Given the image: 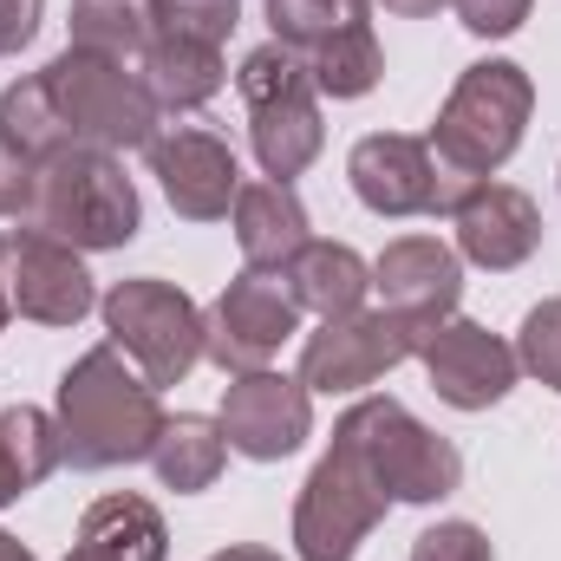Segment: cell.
<instances>
[{
    "label": "cell",
    "instance_id": "1",
    "mask_svg": "<svg viewBox=\"0 0 561 561\" xmlns=\"http://www.w3.org/2000/svg\"><path fill=\"white\" fill-rule=\"evenodd\" d=\"M53 419H59V444L72 470H125V463H150L157 437H163V405L157 386L105 340L92 353H79L59 373L53 392Z\"/></svg>",
    "mask_w": 561,
    "mask_h": 561
},
{
    "label": "cell",
    "instance_id": "2",
    "mask_svg": "<svg viewBox=\"0 0 561 561\" xmlns=\"http://www.w3.org/2000/svg\"><path fill=\"white\" fill-rule=\"evenodd\" d=\"M20 222L66 242V249H79V255H99V249L138 242L144 203H138V183L125 176V163L112 150L66 144L59 157L33 163V203H26Z\"/></svg>",
    "mask_w": 561,
    "mask_h": 561
},
{
    "label": "cell",
    "instance_id": "3",
    "mask_svg": "<svg viewBox=\"0 0 561 561\" xmlns=\"http://www.w3.org/2000/svg\"><path fill=\"white\" fill-rule=\"evenodd\" d=\"M529 112H536V79L516 59H477L450 85V99H444V112H437V125H431L424 144H431L444 176L483 183V176H496L523 150Z\"/></svg>",
    "mask_w": 561,
    "mask_h": 561
},
{
    "label": "cell",
    "instance_id": "4",
    "mask_svg": "<svg viewBox=\"0 0 561 561\" xmlns=\"http://www.w3.org/2000/svg\"><path fill=\"white\" fill-rule=\"evenodd\" d=\"M236 92L249 105V144H255V163L262 176L275 183H294L320 144H327V125H320V92H313V72L294 46H255L236 72Z\"/></svg>",
    "mask_w": 561,
    "mask_h": 561
},
{
    "label": "cell",
    "instance_id": "5",
    "mask_svg": "<svg viewBox=\"0 0 561 561\" xmlns=\"http://www.w3.org/2000/svg\"><path fill=\"white\" fill-rule=\"evenodd\" d=\"M46 92L66 118L72 144H92V150H150L157 144V99L125 59H105V53H85V46H66L59 59H46Z\"/></svg>",
    "mask_w": 561,
    "mask_h": 561
},
{
    "label": "cell",
    "instance_id": "6",
    "mask_svg": "<svg viewBox=\"0 0 561 561\" xmlns=\"http://www.w3.org/2000/svg\"><path fill=\"white\" fill-rule=\"evenodd\" d=\"M99 313H105L112 346L138 366L157 392L163 386H183L203 366V307L176 280H163V275L112 280L99 294Z\"/></svg>",
    "mask_w": 561,
    "mask_h": 561
},
{
    "label": "cell",
    "instance_id": "7",
    "mask_svg": "<svg viewBox=\"0 0 561 561\" xmlns=\"http://www.w3.org/2000/svg\"><path fill=\"white\" fill-rule=\"evenodd\" d=\"M333 431L366 457V470L379 477V490H386L392 503H419L424 510V503L457 496V483H463L457 444L437 437L424 419H412L399 399H359Z\"/></svg>",
    "mask_w": 561,
    "mask_h": 561
},
{
    "label": "cell",
    "instance_id": "8",
    "mask_svg": "<svg viewBox=\"0 0 561 561\" xmlns=\"http://www.w3.org/2000/svg\"><path fill=\"white\" fill-rule=\"evenodd\" d=\"M392 496L379 490V477L366 470V457L333 431L327 457L307 470L300 503H294V556L300 561H353L359 542L386 523Z\"/></svg>",
    "mask_w": 561,
    "mask_h": 561
},
{
    "label": "cell",
    "instance_id": "9",
    "mask_svg": "<svg viewBox=\"0 0 561 561\" xmlns=\"http://www.w3.org/2000/svg\"><path fill=\"white\" fill-rule=\"evenodd\" d=\"M424 327L405 313H386V307H359V313H340V320H320L300 346V386L307 392H366L373 379H386L392 366L419 359Z\"/></svg>",
    "mask_w": 561,
    "mask_h": 561
},
{
    "label": "cell",
    "instance_id": "10",
    "mask_svg": "<svg viewBox=\"0 0 561 561\" xmlns=\"http://www.w3.org/2000/svg\"><path fill=\"white\" fill-rule=\"evenodd\" d=\"M294 333H300V300L287 294V280L242 268L203 313V359H216L229 379L262 373Z\"/></svg>",
    "mask_w": 561,
    "mask_h": 561
},
{
    "label": "cell",
    "instance_id": "11",
    "mask_svg": "<svg viewBox=\"0 0 561 561\" xmlns=\"http://www.w3.org/2000/svg\"><path fill=\"white\" fill-rule=\"evenodd\" d=\"M0 294L33 327H79L99 307V287L85 275V255L39 236V229H0Z\"/></svg>",
    "mask_w": 561,
    "mask_h": 561
},
{
    "label": "cell",
    "instance_id": "12",
    "mask_svg": "<svg viewBox=\"0 0 561 561\" xmlns=\"http://www.w3.org/2000/svg\"><path fill=\"white\" fill-rule=\"evenodd\" d=\"M346 176H353V196L373 216H392V222H405V216H450L457 196L470 190V183H457V176L437 170L431 144L405 138V131L359 138L353 157H346Z\"/></svg>",
    "mask_w": 561,
    "mask_h": 561
},
{
    "label": "cell",
    "instance_id": "13",
    "mask_svg": "<svg viewBox=\"0 0 561 561\" xmlns=\"http://www.w3.org/2000/svg\"><path fill=\"white\" fill-rule=\"evenodd\" d=\"M419 359H424V373H431V392H437L450 412H490V405H503V399L516 392V379H523L516 346L496 340V333L477 327V320H457V313L437 320V327H424Z\"/></svg>",
    "mask_w": 561,
    "mask_h": 561
},
{
    "label": "cell",
    "instance_id": "14",
    "mask_svg": "<svg viewBox=\"0 0 561 561\" xmlns=\"http://www.w3.org/2000/svg\"><path fill=\"white\" fill-rule=\"evenodd\" d=\"M222 437L249 463H280L313 437V392L287 373H236L222 386Z\"/></svg>",
    "mask_w": 561,
    "mask_h": 561
},
{
    "label": "cell",
    "instance_id": "15",
    "mask_svg": "<svg viewBox=\"0 0 561 561\" xmlns=\"http://www.w3.org/2000/svg\"><path fill=\"white\" fill-rule=\"evenodd\" d=\"M144 157H150V176L163 183V196H170V209H176L183 222H222V216L236 209V196H242V163H236V150L216 138V131H203V125H170V131H157V144H150Z\"/></svg>",
    "mask_w": 561,
    "mask_h": 561
},
{
    "label": "cell",
    "instance_id": "16",
    "mask_svg": "<svg viewBox=\"0 0 561 561\" xmlns=\"http://www.w3.org/2000/svg\"><path fill=\"white\" fill-rule=\"evenodd\" d=\"M450 229H457V255L477 262V268H490V275H510V268H523L542 249V209H536V196L516 190V183H496V176H483V183H470L457 196Z\"/></svg>",
    "mask_w": 561,
    "mask_h": 561
},
{
    "label": "cell",
    "instance_id": "17",
    "mask_svg": "<svg viewBox=\"0 0 561 561\" xmlns=\"http://www.w3.org/2000/svg\"><path fill=\"white\" fill-rule=\"evenodd\" d=\"M373 287H379L386 313H405L419 327H437L463 300V255L450 242H437V236H399L373 262Z\"/></svg>",
    "mask_w": 561,
    "mask_h": 561
},
{
    "label": "cell",
    "instance_id": "18",
    "mask_svg": "<svg viewBox=\"0 0 561 561\" xmlns=\"http://www.w3.org/2000/svg\"><path fill=\"white\" fill-rule=\"evenodd\" d=\"M236 249H242V262L249 268H262V275H280L313 236H307V209H300V196H294V183H242V196H236Z\"/></svg>",
    "mask_w": 561,
    "mask_h": 561
},
{
    "label": "cell",
    "instance_id": "19",
    "mask_svg": "<svg viewBox=\"0 0 561 561\" xmlns=\"http://www.w3.org/2000/svg\"><path fill=\"white\" fill-rule=\"evenodd\" d=\"M287 294L300 300V313H320V320H340V313H359L366 294H373V262L346 242H307L287 268Z\"/></svg>",
    "mask_w": 561,
    "mask_h": 561
},
{
    "label": "cell",
    "instance_id": "20",
    "mask_svg": "<svg viewBox=\"0 0 561 561\" xmlns=\"http://www.w3.org/2000/svg\"><path fill=\"white\" fill-rule=\"evenodd\" d=\"M79 549L99 561H170V523L150 496H99L79 516Z\"/></svg>",
    "mask_w": 561,
    "mask_h": 561
},
{
    "label": "cell",
    "instance_id": "21",
    "mask_svg": "<svg viewBox=\"0 0 561 561\" xmlns=\"http://www.w3.org/2000/svg\"><path fill=\"white\" fill-rule=\"evenodd\" d=\"M138 79L150 85L157 112H196L222 92L229 66H222V46H196V39H150V53L138 59Z\"/></svg>",
    "mask_w": 561,
    "mask_h": 561
},
{
    "label": "cell",
    "instance_id": "22",
    "mask_svg": "<svg viewBox=\"0 0 561 561\" xmlns=\"http://www.w3.org/2000/svg\"><path fill=\"white\" fill-rule=\"evenodd\" d=\"M222 463H229L222 419H203V412H176V419H163V437H157V450H150V470H157L163 490L196 496V490H209V483L222 477Z\"/></svg>",
    "mask_w": 561,
    "mask_h": 561
},
{
    "label": "cell",
    "instance_id": "23",
    "mask_svg": "<svg viewBox=\"0 0 561 561\" xmlns=\"http://www.w3.org/2000/svg\"><path fill=\"white\" fill-rule=\"evenodd\" d=\"M157 39L150 0H72V46L105 53V59H144Z\"/></svg>",
    "mask_w": 561,
    "mask_h": 561
},
{
    "label": "cell",
    "instance_id": "24",
    "mask_svg": "<svg viewBox=\"0 0 561 561\" xmlns=\"http://www.w3.org/2000/svg\"><path fill=\"white\" fill-rule=\"evenodd\" d=\"M0 138L13 144L26 163H46V157H59L72 144V131H66V118H59V105H53V92H46L39 72L13 79L0 92Z\"/></svg>",
    "mask_w": 561,
    "mask_h": 561
},
{
    "label": "cell",
    "instance_id": "25",
    "mask_svg": "<svg viewBox=\"0 0 561 561\" xmlns=\"http://www.w3.org/2000/svg\"><path fill=\"white\" fill-rule=\"evenodd\" d=\"M268 26H275L280 46L313 59V53H327L333 39H346L373 20H366V0H268Z\"/></svg>",
    "mask_w": 561,
    "mask_h": 561
},
{
    "label": "cell",
    "instance_id": "26",
    "mask_svg": "<svg viewBox=\"0 0 561 561\" xmlns=\"http://www.w3.org/2000/svg\"><path fill=\"white\" fill-rule=\"evenodd\" d=\"M307 72H313V92L320 99H366L379 85V72H386V53H379L373 26H359V33L333 39L327 53H313Z\"/></svg>",
    "mask_w": 561,
    "mask_h": 561
},
{
    "label": "cell",
    "instance_id": "27",
    "mask_svg": "<svg viewBox=\"0 0 561 561\" xmlns=\"http://www.w3.org/2000/svg\"><path fill=\"white\" fill-rule=\"evenodd\" d=\"M150 20L163 39H196V46H222L242 26V0H150Z\"/></svg>",
    "mask_w": 561,
    "mask_h": 561
},
{
    "label": "cell",
    "instance_id": "28",
    "mask_svg": "<svg viewBox=\"0 0 561 561\" xmlns=\"http://www.w3.org/2000/svg\"><path fill=\"white\" fill-rule=\"evenodd\" d=\"M516 359L529 379H542L549 392H561V294H549L542 307H529L523 333H516Z\"/></svg>",
    "mask_w": 561,
    "mask_h": 561
},
{
    "label": "cell",
    "instance_id": "29",
    "mask_svg": "<svg viewBox=\"0 0 561 561\" xmlns=\"http://www.w3.org/2000/svg\"><path fill=\"white\" fill-rule=\"evenodd\" d=\"M412 561H496L490 549V536L477 529V523H437V529H424L419 542H412Z\"/></svg>",
    "mask_w": 561,
    "mask_h": 561
},
{
    "label": "cell",
    "instance_id": "30",
    "mask_svg": "<svg viewBox=\"0 0 561 561\" xmlns=\"http://www.w3.org/2000/svg\"><path fill=\"white\" fill-rule=\"evenodd\" d=\"M450 7H457V20H463L477 39H510V33L529 20L536 0H450Z\"/></svg>",
    "mask_w": 561,
    "mask_h": 561
},
{
    "label": "cell",
    "instance_id": "31",
    "mask_svg": "<svg viewBox=\"0 0 561 561\" xmlns=\"http://www.w3.org/2000/svg\"><path fill=\"white\" fill-rule=\"evenodd\" d=\"M26 203H33V163L13 150V144L0 138V216H26Z\"/></svg>",
    "mask_w": 561,
    "mask_h": 561
},
{
    "label": "cell",
    "instance_id": "32",
    "mask_svg": "<svg viewBox=\"0 0 561 561\" xmlns=\"http://www.w3.org/2000/svg\"><path fill=\"white\" fill-rule=\"evenodd\" d=\"M39 20H46V0H0V59L26 53L33 33H39Z\"/></svg>",
    "mask_w": 561,
    "mask_h": 561
},
{
    "label": "cell",
    "instance_id": "33",
    "mask_svg": "<svg viewBox=\"0 0 561 561\" xmlns=\"http://www.w3.org/2000/svg\"><path fill=\"white\" fill-rule=\"evenodd\" d=\"M20 496H26V483H20V463H13L7 431H0V510H7V503H20Z\"/></svg>",
    "mask_w": 561,
    "mask_h": 561
},
{
    "label": "cell",
    "instance_id": "34",
    "mask_svg": "<svg viewBox=\"0 0 561 561\" xmlns=\"http://www.w3.org/2000/svg\"><path fill=\"white\" fill-rule=\"evenodd\" d=\"M386 13H399V20H431L437 7H450V0H379Z\"/></svg>",
    "mask_w": 561,
    "mask_h": 561
},
{
    "label": "cell",
    "instance_id": "35",
    "mask_svg": "<svg viewBox=\"0 0 561 561\" xmlns=\"http://www.w3.org/2000/svg\"><path fill=\"white\" fill-rule=\"evenodd\" d=\"M203 561H280V556L262 549V542H236V549H216V556H203Z\"/></svg>",
    "mask_w": 561,
    "mask_h": 561
},
{
    "label": "cell",
    "instance_id": "36",
    "mask_svg": "<svg viewBox=\"0 0 561 561\" xmlns=\"http://www.w3.org/2000/svg\"><path fill=\"white\" fill-rule=\"evenodd\" d=\"M0 561H39V556H33L20 536H7V529H0Z\"/></svg>",
    "mask_w": 561,
    "mask_h": 561
},
{
    "label": "cell",
    "instance_id": "37",
    "mask_svg": "<svg viewBox=\"0 0 561 561\" xmlns=\"http://www.w3.org/2000/svg\"><path fill=\"white\" fill-rule=\"evenodd\" d=\"M66 561H99V556H85V549H79V542H72V549H66Z\"/></svg>",
    "mask_w": 561,
    "mask_h": 561
},
{
    "label": "cell",
    "instance_id": "38",
    "mask_svg": "<svg viewBox=\"0 0 561 561\" xmlns=\"http://www.w3.org/2000/svg\"><path fill=\"white\" fill-rule=\"evenodd\" d=\"M7 320H13V307H7V294H0V333H7Z\"/></svg>",
    "mask_w": 561,
    "mask_h": 561
}]
</instances>
